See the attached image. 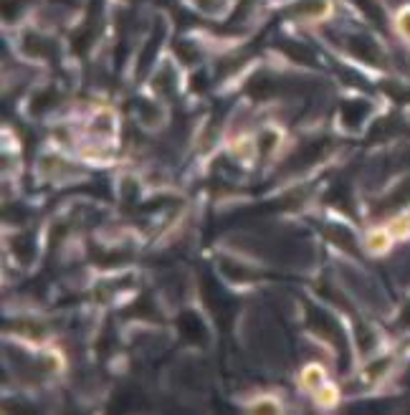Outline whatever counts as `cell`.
Here are the masks:
<instances>
[{
    "mask_svg": "<svg viewBox=\"0 0 410 415\" xmlns=\"http://www.w3.org/2000/svg\"><path fill=\"white\" fill-rule=\"evenodd\" d=\"M385 246H387V233H385V231H380V233L370 235V248H372V251H385Z\"/></svg>",
    "mask_w": 410,
    "mask_h": 415,
    "instance_id": "2",
    "label": "cell"
},
{
    "mask_svg": "<svg viewBox=\"0 0 410 415\" xmlns=\"http://www.w3.org/2000/svg\"><path fill=\"white\" fill-rule=\"evenodd\" d=\"M334 390H329V387H327V390H322V395H319V400H322V405H332L334 403V395H332Z\"/></svg>",
    "mask_w": 410,
    "mask_h": 415,
    "instance_id": "3",
    "label": "cell"
},
{
    "mask_svg": "<svg viewBox=\"0 0 410 415\" xmlns=\"http://www.w3.org/2000/svg\"><path fill=\"white\" fill-rule=\"evenodd\" d=\"M400 25H402V33L410 36V13H405V16L400 18Z\"/></svg>",
    "mask_w": 410,
    "mask_h": 415,
    "instance_id": "4",
    "label": "cell"
},
{
    "mask_svg": "<svg viewBox=\"0 0 410 415\" xmlns=\"http://www.w3.org/2000/svg\"><path fill=\"white\" fill-rule=\"evenodd\" d=\"M302 383H304V387H309V390H319L322 383H325V372L319 368H307L302 375Z\"/></svg>",
    "mask_w": 410,
    "mask_h": 415,
    "instance_id": "1",
    "label": "cell"
}]
</instances>
